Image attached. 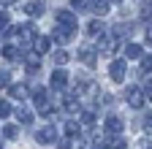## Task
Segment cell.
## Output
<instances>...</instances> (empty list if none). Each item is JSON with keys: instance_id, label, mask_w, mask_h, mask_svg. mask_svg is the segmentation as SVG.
<instances>
[{"instance_id": "cell-7", "label": "cell", "mask_w": 152, "mask_h": 149, "mask_svg": "<svg viewBox=\"0 0 152 149\" xmlns=\"http://www.w3.org/2000/svg\"><path fill=\"white\" fill-rule=\"evenodd\" d=\"M95 54H98V52H92L90 46H82V49H79V60H82L87 68H95V65H98V57H95Z\"/></svg>"}, {"instance_id": "cell-15", "label": "cell", "mask_w": 152, "mask_h": 149, "mask_svg": "<svg viewBox=\"0 0 152 149\" xmlns=\"http://www.w3.org/2000/svg\"><path fill=\"white\" fill-rule=\"evenodd\" d=\"M3 57L11 60V63H19V60H22V52H19L16 46H3Z\"/></svg>"}, {"instance_id": "cell-23", "label": "cell", "mask_w": 152, "mask_h": 149, "mask_svg": "<svg viewBox=\"0 0 152 149\" xmlns=\"http://www.w3.org/2000/svg\"><path fill=\"white\" fill-rule=\"evenodd\" d=\"M8 22H11L8 11H0V30H6V27H8Z\"/></svg>"}, {"instance_id": "cell-22", "label": "cell", "mask_w": 152, "mask_h": 149, "mask_svg": "<svg viewBox=\"0 0 152 149\" xmlns=\"http://www.w3.org/2000/svg\"><path fill=\"white\" fill-rule=\"evenodd\" d=\"M8 114H11V103H8V100H0V117L6 119Z\"/></svg>"}, {"instance_id": "cell-4", "label": "cell", "mask_w": 152, "mask_h": 149, "mask_svg": "<svg viewBox=\"0 0 152 149\" xmlns=\"http://www.w3.org/2000/svg\"><path fill=\"white\" fill-rule=\"evenodd\" d=\"M73 33H76V30H68V27H63V25H57L54 33H52V38H54L57 44H63V46H65V44L73 41Z\"/></svg>"}, {"instance_id": "cell-5", "label": "cell", "mask_w": 152, "mask_h": 149, "mask_svg": "<svg viewBox=\"0 0 152 149\" xmlns=\"http://www.w3.org/2000/svg\"><path fill=\"white\" fill-rule=\"evenodd\" d=\"M125 73H128V68H125L122 60H114V63L109 65V76H111V81H122Z\"/></svg>"}, {"instance_id": "cell-19", "label": "cell", "mask_w": 152, "mask_h": 149, "mask_svg": "<svg viewBox=\"0 0 152 149\" xmlns=\"http://www.w3.org/2000/svg\"><path fill=\"white\" fill-rule=\"evenodd\" d=\"M16 119L25 122V125H30V122H33V111H30V108H19V111H16Z\"/></svg>"}, {"instance_id": "cell-27", "label": "cell", "mask_w": 152, "mask_h": 149, "mask_svg": "<svg viewBox=\"0 0 152 149\" xmlns=\"http://www.w3.org/2000/svg\"><path fill=\"white\" fill-rule=\"evenodd\" d=\"M8 87V76H6V73H0V89H6Z\"/></svg>"}, {"instance_id": "cell-13", "label": "cell", "mask_w": 152, "mask_h": 149, "mask_svg": "<svg viewBox=\"0 0 152 149\" xmlns=\"http://www.w3.org/2000/svg\"><path fill=\"white\" fill-rule=\"evenodd\" d=\"M141 54H144V49H141L139 44H128V46H125V57H128V60H141Z\"/></svg>"}, {"instance_id": "cell-26", "label": "cell", "mask_w": 152, "mask_h": 149, "mask_svg": "<svg viewBox=\"0 0 152 149\" xmlns=\"http://www.w3.org/2000/svg\"><path fill=\"white\" fill-rule=\"evenodd\" d=\"M144 130H149V133H152V114L144 117Z\"/></svg>"}, {"instance_id": "cell-28", "label": "cell", "mask_w": 152, "mask_h": 149, "mask_svg": "<svg viewBox=\"0 0 152 149\" xmlns=\"http://www.w3.org/2000/svg\"><path fill=\"white\" fill-rule=\"evenodd\" d=\"M141 149H152V141L149 138H141Z\"/></svg>"}, {"instance_id": "cell-3", "label": "cell", "mask_w": 152, "mask_h": 149, "mask_svg": "<svg viewBox=\"0 0 152 149\" xmlns=\"http://www.w3.org/2000/svg\"><path fill=\"white\" fill-rule=\"evenodd\" d=\"M103 127H106V133H109V136H120V133H122V127H125V122H122V117L111 114V117H106Z\"/></svg>"}, {"instance_id": "cell-32", "label": "cell", "mask_w": 152, "mask_h": 149, "mask_svg": "<svg viewBox=\"0 0 152 149\" xmlns=\"http://www.w3.org/2000/svg\"><path fill=\"white\" fill-rule=\"evenodd\" d=\"M109 3H122V0H109Z\"/></svg>"}, {"instance_id": "cell-17", "label": "cell", "mask_w": 152, "mask_h": 149, "mask_svg": "<svg viewBox=\"0 0 152 149\" xmlns=\"http://www.w3.org/2000/svg\"><path fill=\"white\" fill-rule=\"evenodd\" d=\"M52 60H54V65H65V63L71 60V54H68L65 49H57V52L52 54Z\"/></svg>"}, {"instance_id": "cell-11", "label": "cell", "mask_w": 152, "mask_h": 149, "mask_svg": "<svg viewBox=\"0 0 152 149\" xmlns=\"http://www.w3.org/2000/svg\"><path fill=\"white\" fill-rule=\"evenodd\" d=\"M90 11H92L95 16H106V14H109V0H92Z\"/></svg>"}, {"instance_id": "cell-33", "label": "cell", "mask_w": 152, "mask_h": 149, "mask_svg": "<svg viewBox=\"0 0 152 149\" xmlns=\"http://www.w3.org/2000/svg\"><path fill=\"white\" fill-rule=\"evenodd\" d=\"M0 149H3V144H0Z\"/></svg>"}, {"instance_id": "cell-20", "label": "cell", "mask_w": 152, "mask_h": 149, "mask_svg": "<svg viewBox=\"0 0 152 149\" xmlns=\"http://www.w3.org/2000/svg\"><path fill=\"white\" fill-rule=\"evenodd\" d=\"M65 136H68V138H73V136H79V125L68 119V122H65Z\"/></svg>"}, {"instance_id": "cell-29", "label": "cell", "mask_w": 152, "mask_h": 149, "mask_svg": "<svg viewBox=\"0 0 152 149\" xmlns=\"http://www.w3.org/2000/svg\"><path fill=\"white\" fill-rule=\"evenodd\" d=\"M57 149H71V141L65 138V141H60V146H57Z\"/></svg>"}, {"instance_id": "cell-10", "label": "cell", "mask_w": 152, "mask_h": 149, "mask_svg": "<svg viewBox=\"0 0 152 149\" xmlns=\"http://www.w3.org/2000/svg\"><path fill=\"white\" fill-rule=\"evenodd\" d=\"M25 14L33 16V19H38V16L44 14V3H41V0H30V3L25 6Z\"/></svg>"}, {"instance_id": "cell-9", "label": "cell", "mask_w": 152, "mask_h": 149, "mask_svg": "<svg viewBox=\"0 0 152 149\" xmlns=\"http://www.w3.org/2000/svg\"><path fill=\"white\" fill-rule=\"evenodd\" d=\"M52 87L54 89H65L68 87V73L65 71H52Z\"/></svg>"}, {"instance_id": "cell-14", "label": "cell", "mask_w": 152, "mask_h": 149, "mask_svg": "<svg viewBox=\"0 0 152 149\" xmlns=\"http://www.w3.org/2000/svg\"><path fill=\"white\" fill-rule=\"evenodd\" d=\"M33 49H35V54H46L49 52V38L46 35H38V38L33 41Z\"/></svg>"}, {"instance_id": "cell-31", "label": "cell", "mask_w": 152, "mask_h": 149, "mask_svg": "<svg viewBox=\"0 0 152 149\" xmlns=\"http://www.w3.org/2000/svg\"><path fill=\"white\" fill-rule=\"evenodd\" d=\"M0 3H3V6H11V3H14V0H0Z\"/></svg>"}, {"instance_id": "cell-8", "label": "cell", "mask_w": 152, "mask_h": 149, "mask_svg": "<svg viewBox=\"0 0 152 149\" xmlns=\"http://www.w3.org/2000/svg\"><path fill=\"white\" fill-rule=\"evenodd\" d=\"M8 95L16 98V100H27V98H30V87H27V84H11V87H8Z\"/></svg>"}, {"instance_id": "cell-6", "label": "cell", "mask_w": 152, "mask_h": 149, "mask_svg": "<svg viewBox=\"0 0 152 149\" xmlns=\"http://www.w3.org/2000/svg\"><path fill=\"white\" fill-rule=\"evenodd\" d=\"M54 138H57V127L54 125H46L44 130H38V133H35V141L38 144H52Z\"/></svg>"}, {"instance_id": "cell-21", "label": "cell", "mask_w": 152, "mask_h": 149, "mask_svg": "<svg viewBox=\"0 0 152 149\" xmlns=\"http://www.w3.org/2000/svg\"><path fill=\"white\" fill-rule=\"evenodd\" d=\"M16 136H19V130H16V125H6V127H3V138H11V141H14Z\"/></svg>"}, {"instance_id": "cell-25", "label": "cell", "mask_w": 152, "mask_h": 149, "mask_svg": "<svg viewBox=\"0 0 152 149\" xmlns=\"http://www.w3.org/2000/svg\"><path fill=\"white\" fill-rule=\"evenodd\" d=\"M71 3L76 6V8H90L92 3H90V0H71Z\"/></svg>"}, {"instance_id": "cell-2", "label": "cell", "mask_w": 152, "mask_h": 149, "mask_svg": "<svg viewBox=\"0 0 152 149\" xmlns=\"http://www.w3.org/2000/svg\"><path fill=\"white\" fill-rule=\"evenodd\" d=\"M125 98H128V106L130 108H141L144 106V92H141V87H128Z\"/></svg>"}, {"instance_id": "cell-24", "label": "cell", "mask_w": 152, "mask_h": 149, "mask_svg": "<svg viewBox=\"0 0 152 149\" xmlns=\"http://www.w3.org/2000/svg\"><path fill=\"white\" fill-rule=\"evenodd\" d=\"M144 98H149V100H152V81H149V79L144 81Z\"/></svg>"}, {"instance_id": "cell-30", "label": "cell", "mask_w": 152, "mask_h": 149, "mask_svg": "<svg viewBox=\"0 0 152 149\" xmlns=\"http://www.w3.org/2000/svg\"><path fill=\"white\" fill-rule=\"evenodd\" d=\"M147 41H149V44H152V25H149V27H147Z\"/></svg>"}, {"instance_id": "cell-1", "label": "cell", "mask_w": 152, "mask_h": 149, "mask_svg": "<svg viewBox=\"0 0 152 149\" xmlns=\"http://www.w3.org/2000/svg\"><path fill=\"white\" fill-rule=\"evenodd\" d=\"M54 22H57V25H63V27H68V30H76V27H79L76 14H73V11H65V8L54 11Z\"/></svg>"}, {"instance_id": "cell-12", "label": "cell", "mask_w": 152, "mask_h": 149, "mask_svg": "<svg viewBox=\"0 0 152 149\" xmlns=\"http://www.w3.org/2000/svg\"><path fill=\"white\" fill-rule=\"evenodd\" d=\"M87 33L92 35V38H101V35H106V27H103V22H98V19H92V22L87 25Z\"/></svg>"}, {"instance_id": "cell-18", "label": "cell", "mask_w": 152, "mask_h": 149, "mask_svg": "<svg viewBox=\"0 0 152 149\" xmlns=\"http://www.w3.org/2000/svg\"><path fill=\"white\" fill-rule=\"evenodd\" d=\"M109 149H128V138H122V136H111Z\"/></svg>"}, {"instance_id": "cell-16", "label": "cell", "mask_w": 152, "mask_h": 149, "mask_svg": "<svg viewBox=\"0 0 152 149\" xmlns=\"http://www.w3.org/2000/svg\"><path fill=\"white\" fill-rule=\"evenodd\" d=\"M141 73H152V54H141V65H139V76Z\"/></svg>"}]
</instances>
